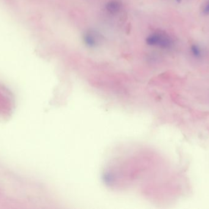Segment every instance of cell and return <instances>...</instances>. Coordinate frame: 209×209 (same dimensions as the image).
Instances as JSON below:
<instances>
[{
  "label": "cell",
  "instance_id": "7a4b0ae2",
  "mask_svg": "<svg viewBox=\"0 0 209 209\" xmlns=\"http://www.w3.org/2000/svg\"><path fill=\"white\" fill-rule=\"evenodd\" d=\"M191 51L193 56L196 58H199L202 55V51L201 49L196 45H193L192 46Z\"/></svg>",
  "mask_w": 209,
  "mask_h": 209
},
{
  "label": "cell",
  "instance_id": "6da1fadb",
  "mask_svg": "<svg viewBox=\"0 0 209 209\" xmlns=\"http://www.w3.org/2000/svg\"><path fill=\"white\" fill-rule=\"evenodd\" d=\"M148 42L150 45L157 46L162 48H168L171 46V40L170 38L158 34L151 36Z\"/></svg>",
  "mask_w": 209,
  "mask_h": 209
},
{
  "label": "cell",
  "instance_id": "3957f363",
  "mask_svg": "<svg viewBox=\"0 0 209 209\" xmlns=\"http://www.w3.org/2000/svg\"><path fill=\"white\" fill-rule=\"evenodd\" d=\"M203 12L205 14H209V3L205 5V6L204 8Z\"/></svg>",
  "mask_w": 209,
  "mask_h": 209
}]
</instances>
